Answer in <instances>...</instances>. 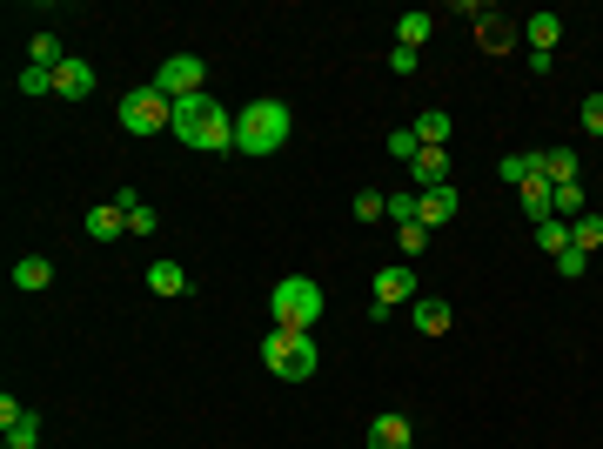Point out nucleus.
Returning a JSON list of instances; mask_svg holds the SVG:
<instances>
[{
	"label": "nucleus",
	"mask_w": 603,
	"mask_h": 449,
	"mask_svg": "<svg viewBox=\"0 0 603 449\" xmlns=\"http://www.w3.org/2000/svg\"><path fill=\"white\" fill-rule=\"evenodd\" d=\"M416 215H423V188H389V222L409 228Z\"/></svg>",
	"instance_id": "nucleus-22"
},
{
	"label": "nucleus",
	"mask_w": 603,
	"mask_h": 449,
	"mask_svg": "<svg viewBox=\"0 0 603 449\" xmlns=\"http://www.w3.org/2000/svg\"><path fill=\"white\" fill-rule=\"evenodd\" d=\"M516 195H523V215H530V222H550V215H557V188H550L543 175H530Z\"/></svg>",
	"instance_id": "nucleus-16"
},
{
	"label": "nucleus",
	"mask_w": 603,
	"mask_h": 449,
	"mask_svg": "<svg viewBox=\"0 0 603 449\" xmlns=\"http://www.w3.org/2000/svg\"><path fill=\"white\" fill-rule=\"evenodd\" d=\"M583 135L603 141V94H583Z\"/></svg>",
	"instance_id": "nucleus-32"
},
{
	"label": "nucleus",
	"mask_w": 603,
	"mask_h": 449,
	"mask_svg": "<svg viewBox=\"0 0 603 449\" xmlns=\"http://www.w3.org/2000/svg\"><path fill=\"white\" fill-rule=\"evenodd\" d=\"M54 94H61V101H88L94 94V68L81 61V54H67L61 68H54Z\"/></svg>",
	"instance_id": "nucleus-8"
},
{
	"label": "nucleus",
	"mask_w": 603,
	"mask_h": 449,
	"mask_svg": "<svg viewBox=\"0 0 603 449\" xmlns=\"http://www.w3.org/2000/svg\"><path fill=\"white\" fill-rule=\"evenodd\" d=\"M536 248H543V255L557 262L563 248H570V222H563V215H550V222H536Z\"/></svg>",
	"instance_id": "nucleus-23"
},
{
	"label": "nucleus",
	"mask_w": 603,
	"mask_h": 449,
	"mask_svg": "<svg viewBox=\"0 0 603 449\" xmlns=\"http://www.w3.org/2000/svg\"><path fill=\"white\" fill-rule=\"evenodd\" d=\"M61 61H67V54H61V34H34V47H27V68H47V74H54Z\"/></svg>",
	"instance_id": "nucleus-24"
},
{
	"label": "nucleus",
	"mask_w": 603,
	"mask_h": 449,
	"mask_svg": "<svg viewBox=\"0 0 603 449\" xmlns=\"http://www.w3.org/2000/svg\"><path fill=\"white\" fill-rule=\"evenodd\" d=\"M14 88H21V94H54V74H47V68H27Z\"/></svg>",
	"instance_id": "nucleus-34"
},
{
	"label": "nucleus",
	"mask_w": 603,
	"mask_h": 449,
	"mask_svg": "<svg viewBox=\"0 0 603 449\" xmlns=\"http://www.w3.org/2000/svg\"><path fill=\"white\" fill-rule=\"evenodd\" d=\"M21 416H27V403H21V396H0V429H14Z\"/></svg>",
	"instance_id": "nucleus-37"
},
{
	"label": "nucleus",
	"mask_w": 603,
	"mask_h": 449,
	"mask_svg": "<svg viewBox=\"0 0 603 449\" xmlns=\"http://www.w3.org/2000/svg\"><path fill=\"white\" fill-rule=\"evenodd\" d=\"M496 175H503V181H516V188H523V181L536 175V148H530V155H503V161H496Z\"/></svg>",
	"instance_id": "nucleus-27"
},
{
	"label": "nucleus",
	"mask_w": 603,
	"mask_h": 449,
	"mask_svg": "<svg viewBox=\"0 0 603 449\" xmlns=\"http://www.w3.org/2000/svg\"><path fill=\"white\" fill-rule=\"evenodd\" d=\"M536 175L550 181V188H563V181H577L583 168H577V155H570V148H536Z\"/></svg>",
	"instance_id": "nucleus-15"
},
{
	"label": "nucleus",
	"mask_w": 603,
	"mask_h": 449,
	"mask_svg": "<svg viewBox=\"0 0 603 449\" xmlns=\"http://www.w3.org/2000/svg\"><path fill=\"white\" fill-rule=\"evenodd\" d=\"M289 141V101H275V94H262V101H248L242 114H235V148L242 155H275Z\"/></svg>",
	"instance_id": "nucleus-2"
},
{
	"label": "nucleus",
	"mask_w": 603,
	"mask_h": 449,
	"mask_svg": "<svg viewBox=\"0 0 603 449\" xmlns=\"http://www.w3.org/2000/svg\"><path fill=\"white\" fill-rule=\"evenodd\" d=\"M268 309H275V329H302V336H309L315 322H322V309H329V295L315 289L309 275H282V282L268 289Z\"/></svg>",
	"instance_id": "nucleus-3"
},
{
	"label": "nucleus",
	"mask_w": 603,
	"mask_h": 449,
	"mask_svg": "<svg viewBox=\"0 0 603 449\" xmlns=\"http://www.w3.org/2000/svg\"><path fill=\"white\" fill-rule=\"evenodd\" d=\"M523 41H530V61H550L557 41H563V21L557 14H530V21H523Z\"/></svg>",
	"instance_id": "nucleus-10"
},
{
	"label": "nucleus",
	"mask_w": 603,
	"mask_h": 449,
	"mask_svg": "<svg viewBox=\"0 0 603 449\" xmlns=\"http://www.w3.org/2000/svg\"><path fill=\"white\" fill-rule=\"evenodd\" d=\"M429 34H436V14H423V7H409V14L396 21V47H416V54H423Z\"/></svg>",
	"instance_id": "nucleus-19"
},
{
	"label": "nucleus",
	"mask_w": 603,
	"mask_h": 449,
	"mask_svg": "<svg viewBox=\"0 0 603 449\" xmlns=\"http://www.w3.org/2000/svg\"><path fill=\"white\" fill-rule=\"evenodd\" d=\"M349 215H356V222H382V215H389V195H376V188H362L356 202H349Z\"/></svg>",
	"instance_id": "nucleus-26"
},
{
	"label": "nucleus",
	"mask_w": 603,
	"mask_h": 449,
	"mask_svg": "<svg viewBox=\"0 0 603 449\" xmlns=\"http://www.w3.org/2000/svg\"><path fill=\"white\" fill-rule=\"evenodd\" d=\"M476 41H483V54H510V47H516V27L503 21V14H490V7H483V21H476Z\"/></svg>",
	"instance_id": "nucleus-17"
},
{
	"label": "nucleus",
	"mask_w": 603,
	"mask_h": 449,
	"mask_svg": "<svg viewBox=\"0 0 603 449\" xmlns=\"http://www.w3.org/2000/svg\"><path fill=\"white\" fill-rule=\"evenodd\" d=\"M409 315H416V329H423V336H449V329H456V309H449L443 295H416Z\"/></svg>",
	"instance_id": "nucleus-9"
},
{
	"label": "nucleus",
	"mask_w": 603,
	"mask_h": 449,
	"mask_svg": "<svg viewBox=\"0 0 603 449\" xmlns=\"http://www.w3.org/2000/svg\"><path fill=\"white\" fill-rule=\"evenodd\" d=\"M409 181L416 188H449V148H423V155L409 161Z\"/></svg>",
	"instance_id": "nucleus-14"
},
{
	"label": "nucleus",
	"mask_w": 603,
	"mask_h": 449,
	"mask_svg": "<svg viewBox=\"0 0 603 449\" xmlns=\"http://www.w3.org/2000/svg\"><path fill=\"white\" fill-rule=\"evenodd\" d=\"M409 128H416V141H423V148H449V114H443V108L416 114V121H409Z\"/></svg>",
	"instance_id": "nucleus-21"
},
{
	"label": "nucleus",
	"mask_w": 603,
	"mask_h": 449,
	"mask_svg": "<svg viewBox=\"0 0 603 449\" xmlns=\"http://www.w3.org/2000/svg\"><path fill=\"white\" fill-rule=\"evenodd\" d=\"M201 81H208V61L201 54H168L155 68V88L168 94V101H188V94H201Z\"/></svg>",
	"instance_id": "nucleus-6"
},
{
	"label": "nucleus",
	"mask_w": 603,
	"mask_h": 449,
	"mask_svg": "<svg viewBox=\"0 0 603 449\" xmlns=\"http://www.w3.org/2000/svg\"><path fill=\"white\" fill-rule=\"evenodd\" d=\"M557 275H570V282H577V275H590V255H583V248H563V255H557Z\"/></svg>",
	"instance_id": "nucleus-33"
},
{
	"label": "nucleus",
	"mask_w": 603,
	"mask_h": 449,
	"mask_svg": "<svg viewBox=\"0 0 603 449\" xmlns=\"http://www.w3.org/2000/svg\"><path fill=\"white\" fill-rule=\"evenodd\" d=\"M121 235H128V208L121 202L88 208V242H121Z\"/></svg>",
	"instance_id": "nucleus-13"
},
{
	"label": "nucleus",
	"mask_w": 603,
	"mask_h": 449,
	"mask_svg": "<svg viewBox=\"0 0 603 449\" xmlns=\"http://www.w3.org/2000/svg\"><path fill=\"white\" fill-rule=\"evenodd\" d=\"M128 135H161V128H175V101L148 81V88H128L121 94V114H114Z\"/></svg>",
	"instance_id": "nucleus-5"
},
{
	"label": "nucleus",
	"mask_w": 603,
	"mask_h": 449,
	"mask_svg": "<svg viewBox=\"0 0 603 449\" xmlns=\"http://www.w3.org/2000/svg\"><path fill=\"white\" fill-rule=\"evenodd\" d=\"M175 141H188L201 155H228V148H235V121H228V108H215L208 94H188V101H175Z\"/></svg>",
	"instance_id": "nucleus-1"
},
{
	"label": "nucleus",
	"mask_w": 603,
	"mask_h": 449,
	"mask_svg": "<svg viewBox=\"0 0 603 449\" xmlns=\"http://www.w3.org/2000/svg\"><path fill=\"white\" fill-rule=\"evenodd\" d=\"M416 443V429H409V416H396V409H382L376 423H369V449H409Z\"/></svg>",
	"instance_id": "nucleus-12"
},
{
	"label": "nucleus",
	"mask_w": 603,
	"mask_h": 449,
	"mask_svg": "<svg viewBox=\"0 0 603 449\" xmlns=\"http://www.w3.org/2000/svg\"><path fill=\"white\" fill-rule=\"evenodd\" d=\"M416 61H423L416 47H389V68H396V74H416Z\"/></svg>",
	"instance_id": "nucleus-36"
},
{
	"label": "nucleus",
	"mask_w": 603,
	"mask_h": 449,
	"mask_svg": "<svg viewBox=\"0 0 603 449\" xmlns=\"http://www.w3.org/2000/svg\"><path fill=\"white\" fill-rule=\"evenodd\" d=\"M315 336H302V329H275V336L262 342V369L282 382H309L315 376Z\"/></svg>",
	"instance_id": "nucleus-4"
},
{
	"label": "nucleus",
	"mask_w": 603,
	"mask_h": 449,
	"mask_svg": "<svg viewBox=\"0 0 603 449\" xmlns=\"http://www.w3.org/2000/svg\"><path fill=\"white\" fill-rule=\"evenodd\" d=\"M389 155H396V161H416V155H423L416 128H389Z\"/></svg>",
	"instance_id": "nucleus-31"
},
{
	"label": "nucleus",
	"mask_w": 603,
	"mask_h": 449,
	"mask_svg": "<svg viewBox=\"0 0 603 449\" xmlns=\"http://www.w3.org/2000/svg\"><path fill=\"white\" fill-rule=\"evenodd\" d=\"M456 208H463V195H456V188H423V215H416V222L436 235V228L456 222Z\"/></svg>",
	"instance_id": "nucleus-11"
},
{
	"label": "nucleus",
	"mask_w": 603,
	"mask_h": 449,
	"mask_svg": "<svg viewBox=\"0 0 603 449\" xmlns=\"http://www.w3.org/2000/svg\"><path fill=\"white\" fill-rule=\"evenodd\" d=\"M128 235H155V208H148V202L128 208Z\"/></svg>",
	"instance_id": "nucleus-35"
},
{
	"label": "nucleus",
	"mask_w": 603,
	"mask_h": 449,
	"mask_svg": "<svg viewBox=\"0 0 603 449\" xmlns=\"http://www.w3.org/2000/svg\"><path fill=\"white\" fill-rule=\"evenodd\" d=\"M396 248H402V262H416V255H423V248H429V228H423V222L396 228Z\"/></svg>",
	"instance_id": "nucleus-29"
},
{
	"label": "nucleus",
	"mask_w": 603,
	"mask_h": 449,
	"mask_svg": "<svg viewBox=\"0 0 603 449\" xmlns=\"http://www.w3.org/2000/svg\"><path fill=\"white\" fill-rule=\"evenodd\" d=\"M402 302H416V269H409V262H389V269H376L369 315H376V322H389V309H402Z\"/></svg>",
	"instance_id": "nucleus-7"
},
{
	"label": "nucleus",
	"mask_w": 603,
	"mask_h": 449,
	"mask_svg": "<svg viewBox=\"0 0 603 449\" xmlns=\"http://www.w3.org/2000/svg\"><path fill=\"white\" fill-rule=\"evenodd\" d=\"M570 248L597 255V248H603V215H577V222H570Z\"/></svg>",
	"instance_id": "nucleus-25"
},
{
	"label": "nucleus",
	"mask_w": 603,
	"mask_h": 449,
	"mask_svg": "<svg viewBox=\"0 0 603 449\" xmlns=\"http://www.w3.org/2000/svg\"><path fill=\"white\" fill-rule=\"evenodd\" d=\"M148 289H155V295H168V302H175V295H188V269L161 255V262H148Z\"/></svg>",
	"instance_id": "nucleus-18"
},
{
	"label": "nucleus",
	"mask_w": 603,
	"mask_h": 449,
	"mask_svg": "<svg viewBox=\"0 0 603 449\" xmlns=\"http://www.w3.org/2000/svg\"><path fill=\"white\" fill-rule=\"evenodd\" d=\"M557 215H563V222L590 215V208H583V181H563V188H557Z\"/></svg>",
	"instance_id": "nucleus-28"
},
{
	"label": "nucleus",
	"mask_w": 603,
	"mask_h": 449,
	"mask_svg": "<svg viewBox=\"0 0 603 449\" xmlns=\"http://www.w3.org/2000/svg\"><path fill=\"white\" fill-rule=\"evenodd\" d=\"M34 443H41V416H34V409H27L21 423L7 429V449H34Z\"/></svg>",
	"instance_id": "nucleus-30"
},
{
	"label": "nucleus",
	"mask_w": 603,
	"mask_h": 449,
	"mask_svg": "<svg viewBox=\"0 0 603 449\" xmlns=\"http://www.w3.org/2000/svg\"><path fill=\"white\" fill-rule=\"evenodd\" d=\"M47 282H54V262L47 255H21L14 262V289H47Z\"/></svg>",
	"instance_id": "nucleus-20"
}]
</instances>
